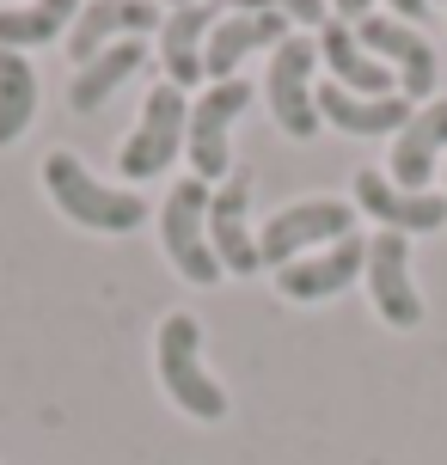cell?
<instances>
[{
    "mask_svg": "<svg viewBox=\"0 0 447 465\" xmlns=\"http://www.w3.org/2000/svg\"><path fill=\"white\" fill-rule=\"evenodd\" d=\"M245 104H252V80H214V86H203V98L190 104V129H184L190 178L221 184L233 172V123Z\"/></svg>",
    "mask_w": 447,
    "mask_h": 465,
    "instance_id": "cell-3",
    "label": "cell"
},
{
    "mask_svg": "<svg viewBox=\"0 0 447 465\" xmlns=\"http://www.w3.org/2000/svg\"><path fill=\"white\" fill-rule=\"evenodd\" d=\"M221 6L227 0H190V6H172L160 25V62H165V86H203V44L221 25Z\"/></svg>",
    "mask_w": 447,
    "mask_h": 465,
    "instance_id": "cell-14",
    "label": "cell"
},
{
    "mask_svg": "<svg viewBox=\"0 0 447 465\" xmlns=\"http://www.w3.org/2000/svg\"><path fill=\"white\" fill-rule=\"evenodd\" d=\"M44 190H49V203L68 214L74 227H93V232H135V227H147V203L142 196H135V190L98 184L93 172L80 165V153H68V147H49L44 153Z\"/></svg>",
    "mask_w": 447,
    "mask_h": 465,
    "instance_id": "cell-1",
    "label": "cell"
},
{
    "mask_svg": "<svg viewBox=\"0 0 447 465\" xmlns=\"http://www.w3.org/2000/svg\"><path fill=\"white\" fill-rule=\"evenodd\" d=\"M80 19V0H25V6H0V49H37L55 44L68 25Z\"/></svg>",
    "mask_w": 447,
    "mask_h": 465,
    "instance_id": "cell-19",
    "label": "cell"
},
{
    "mask_svg": "<svg viewBox=\"0 0 447 465\" xmlns=\"http://www.w3.org/2000/svg\"><path fill=\"white\" fill-rule=\"evenodd\" d=\"M142 62H147V44H142V37H129V44H111L104 55H93L86 68L74 74L68 104H74L80 116H86V111H98V104H104V98L117 93V86H123V80H129L135 68H142Z\"/></svg>",
    "mask_w": 447,
    "mask_h": 465,
    "instance_id": "cell-20",
    "label": "cell"
},
{
    "mask_svg": "<svg viewBox=\"0 0 447 465\" xmlns=\"http://www.w3.org/2000/svg\"><path fill=\"white\" fill-rule=\"evenodd\" d=\"M355 209H368L386 232H435L447 227V196L429 190H399L386 172H355Z\"/></svg>",
    "mask_w": 447,
    "mask_h": 465,
    "instance_id": "cell-13",
    "label": "cell"
},
{
    "mask_svg": "<svg viewBox=\"0 0 447 465\" xmlns=\"http://www.w3.org/2000/svg\"><path fill=\"white\" fill-rule=\"evenodd\" d=\"M368 6H374V0H331V13H337L343 25H362V19H368Z\"/></svg>",
    "mask_w": 447,
    "mask_h": 465,
    "instance_id": "cell-23",
    "label": "cell"
},
{
    "mask_svg": "<svg viewBox=\"0 0 447 465\" xmlns=\"http://www.w3.org/2000/svg\"><path fill=\"white\" fill-rule=\"evenodd\" d=\"M447 153V98H429L417 104V116L399 129V147H392V184L399 190H423L435 178V165Z\"/></svg>",
    "mask_w": 447,
    "mask_h": 465,
    "instance_id": "cell-17",
    "label": "cell"
},
{
    "mask_svg": "<svg viewBox=\"0 0 447 465\" xmlns=\"http://www.w3.org/2000/svg\"><path fill=\"white\" fill-rule=\"evenodd\" d=\"M313 104H319V116L337 123L343 135H399L404 123L417 116V104H411L404 93H392V98H355V93H343V86H313Z\"/></svg>",
    "mask_w": 447,
    "mask_h": 465,
    "instance_id": "cell-18",
    "label": "cell"
},
{
    "mask_svg": "<svg viewBox=\"0 0 447 465\" xmlns=\"http://www.w3.org/2000/svg\"><path fill=\"white\" fill-rule=\"evenodd\" d=\"M355 37H362V49H368L374 62H386V68L399 74V93L411 98V104H429V98H435L442 62H435V49H429V37L417 25H404L399 13H392V19H386V13H368V19L355 25Z\"/></svg>",
    "mask_w": 447,
    "mask_h": 465,
    "instance_id": "cell-8",
    "label": "cell"
},
{
    "mask_svg": "<svg viewBox=\"0 0 447 465\" xmlns=\"http://www.w3.org/2000/svg\"><path fill=\"white\" fill-rule=\"evenodd\" d=\"M209 196L214 190L203 178H178L160 203V239H165V252H172V270L190 288H209L221 276V263L209 252Z\"/></svg>",
    "mask_w": 447,
    "mask_h": 465,
    "instance_id": "cell-5",
    "label": "cell"
},
{
    "mask_svg": "<svg viewBox=\"0 0 447 465\" xmlns=\"http://www.w3.org/2000/svg\"><path fill=\"white\" fill-rule=\"evenodd\" d=\"M368 294H374V312L386 319V325L411 331L417 319H423V301H417V282H411V239L404 232H386L380 227L374 239H368Z\"/></svg>",
    "mask_w": 447,
    "mask_h": 465,
    "instance_id": "cell-10",
    "label": "cell"
},
{
    "mask_svg": "<svg viewBox=\"0 0 447 465\" xmlns=\"http://www.w3.org/2000/svg\"><path fill=\"white\" fill-rule=\"evenodd\" d=\"M386 6H399V19H404V25H411V19H423V13H429V0H386Z\"/></svg>",
    "mask_w": 447,
    "mask_h": 465,
    "instance_id": "cell-24",
    "label": "cell"
},
{
    "mask_svg": "<svg viewBox=\"0 0 447 465\" xmlns=\"http://www.w3.org/2000/svg\"><path fill=\"white\" fill-rule=\"evenodd\" d=\"M313 68H319V37H313V31H288L283 44H276V55H270V80H263L276 129L294 135V141H313V129H319Z\"/></svg>",
    "mask_w": 447,
    "mask_h": 465,
    "instance_id": "cell-6",
    "label": "cell"
},
{
    "mask_svg": "<svg viewBox=\"0 0 447 465\" xmlns=\"http://www.w3.org/2000/svg\"><path fill=\"white\" fill-rule=\"evenodd\" d=\"M209 252L227 276H258L263 270V252L252 239V172L233 165L221 190L209 196Z\"/></svg>",
    "mask_w": 447,
    "mask_h": 465,
    "instance_id": "cell-9",
    "label": "cell"
},
{
    "mask_svg": "<svg viewBox=\"0 0 447 465\" xmlns=\"http://www.w3.org/2000/svg\"><path fill=\"white\" fill-rule=\"evenodd\" d=\"M355 232V203H337V196H306V203H288L263 221L258 252L263 270H283L294 257H313L319 245H337Z\"/></svg>",
    "mask_w": 447,
    "mask_h": 465,
    "instance_id": "cell-4",
    "label": "cell"
},
{
    "mask_svg": "<svg viewBox=\"0 0 447 465\" xmlns=\"http://www.w3.org/2000/svg\"><path fill=\"white\" fill-rule=\"evenodd\" d=\"M160 6L154 0H93V6H80V19L68 25V55L86 68L93 55H104L111 44H129V37H147V31H160Z\"/></svg>",
    "mask_w": 447,
    "mask_h": 465,
    "instance_id": "cell-12",
    "label": "cell"
},
{
    "mask_svg": "<svg viewBox=\"0 0 447 465\" xmlns=\"http://www.w3.org/2000/svg\"><path fill=\"white\" fill-rule=\"evenodd\" d=\"M313 37H319V62L331 68V86H343V93H355V98H392L399 93V74L362 49L355 25L331 19L325 31H313Z\"/></svg>",
    "mask_w": 447,
    "mask_h": 465,
    "instance_id": "cell-15",
    "label": "cell"
},
{
    "mask_svg": "<svg viewBox=\"0 0 447 465\" xmlns=\"http://www.w3.org/2000/svg\"><path fill=\"white\" fill-rule=\"evenodd\" d=\"M227 6H239V13H283L301 31H325L331 25V0H227Z\"/></svg>",
    "mask_w": 447,
    "mask_h": 465,
    "instance_id": "cell-22",
    "label": "cell"
},
{
    "mask_svg": "<svg viewBox=\"0 0 447 465\" xmlns=\"http://www.w3.org/2000/svg\"><path fill=\"white\" fill-rule=\"evenodd\" d=\"M154 373H160L165 398L196 422H221L227 417V392L214 386V373L203 368V325L190 312H172L154 337Z\"/></svg>",
    "mask_w": 447,
    "mask_h": 465,
    "instance_id": "cell-2",
    "label": "cell"
},
{
    "mask_svg": "<svg viewBox=\"0 0 447 465\" xmlns=\"http://www.w3.org/2000/svg\"><path fill=\"white\" fill-rule=\"evenodd\" d=\"M288 37L283 13H221V25L203 44V74L209 80H233V68L252 55V49H276Z\"/></svg>",
    "mask_w": 447,
    "mask_h": 465,
    "instance_id": "cell-16",
    "label": "cell"
},
{
    "mask_svg": "<svg viewBox=\"0 0 447 465\" xmlns=\"http://www.w3.org/2000/svg\"><path fill=\"white\" fill-rule=\"evenodd\" d=\"M31 111H37V74L25 55L0 49V147H13L31 129Z\"/></svg>",
    "mask_w": 447,
    "mask_h": 465,
    "instance_id": "cell-21",
    "label": "cell"
},
{
    "mask_svg": "<svg viewBox=\"0 0 447 465\" xmlns=\"http://www.w3.org/2000/svg\"><path fill=\"white\" fill-rule=\"evenodd\" d=\"M165 6H190V0H165Z\"/></svg>",
    "mask_w": 447,
    "mask_h": 465,
    "instance_id": "cell-25",
    "label": "cell"
},
{
    "mask_svg": "<svg viewBox=\"0 0 447 465\" xmlns=\"http://www.w3.org/2000/svg\"><path fill=\"white\" fill-rule=\"evenodd\" d=\"M184 129H190V104L178 86H154L142 104V123H135V135L123 141L117 153V172L129 184H147V178H160L165 165L184 153Z\"/></svg>",
    "mask_w": 447,
    "mask_h": 465,
    "instance_id": "cell-7",
    "label": "cell"
},
{
    "mask_svg": "<svg viewBox=\"0 0 447 465\" xmlns=\"http://www.w3.org/2000/svg\"><path fill=\"white\" fill-rule=\"evenodd\" d=\"M362 270H368V239L350 232V239H337V245H325V252L283 263V270H276V294H283V301H306V306H313V301L343 294Z\"/></svg>",
    "mask_w": 447,
    "mask_h": 465,
    "instance_id": "cell-11",
    "label": "cell"
}]
</instances>
